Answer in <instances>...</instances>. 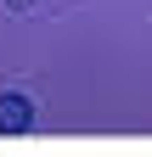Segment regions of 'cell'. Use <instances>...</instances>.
I'll return each instance as SVG.
<instances>
[{
	"mask_svg": "<svg viewBox=\"0 0 152 157\" xmlns=\"http://www.w3.org/2000/svg\"><path fill=\"white\" fill-rule=\"evenodd\" d=\"M28 129H34V101L23 90H6L0 95V135L11 140V135H28Z\"/></svg>",
	"mask_w": 152,
	"mask_h": 157,
	"instance_id": "cell-1",
	"label": "cell"
},
{
	"mask_svg": "<svg viewBox=\"0 0 152 157\" xmlns=\"http://www.w3.org/2000/svg\"><path fill=\"white\" fill-rule=\"evenodd\" d=\"M6 6H11V11H28V6H34V0H6Z\"/></svg>",
	"mask_w": 152,
	"mask_h": 157,
	"instance_id": "cell-2",
	"label": "cell"
}]
</instances>
